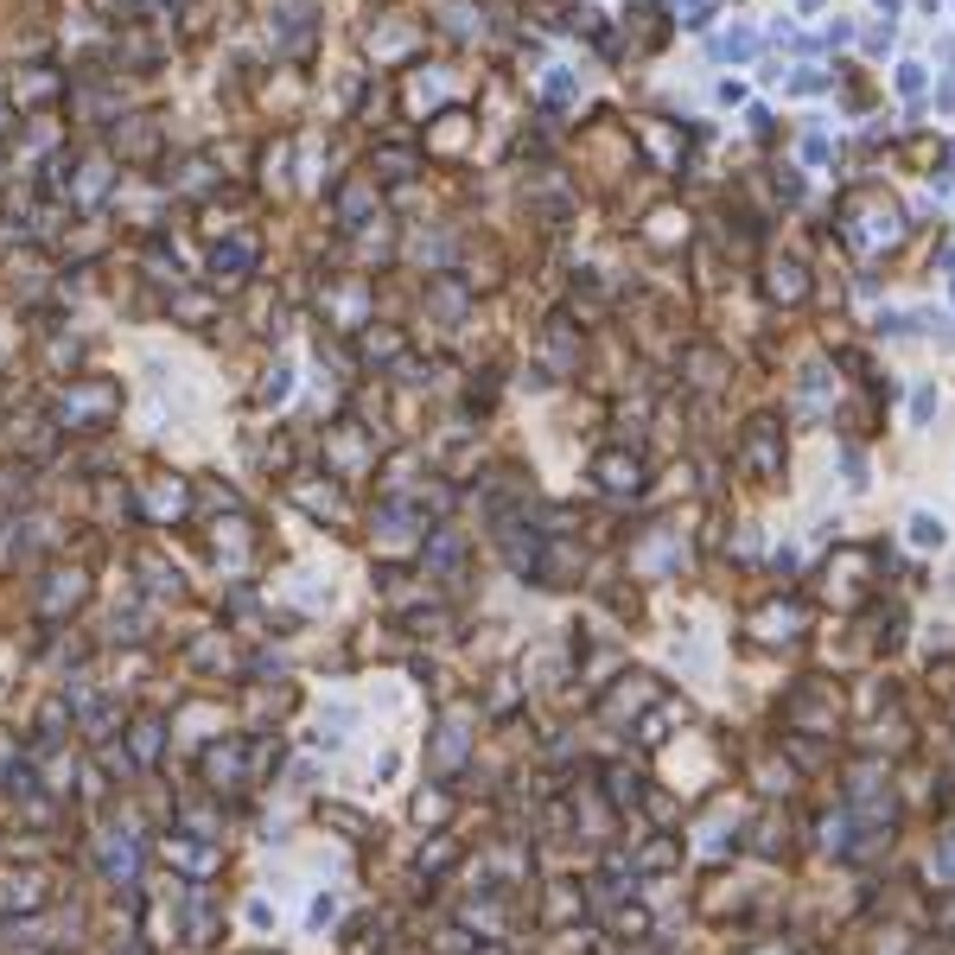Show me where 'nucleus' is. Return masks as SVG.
<instances>
[{"label":"nucleus","mask_w":955,"mask_h":955,"mask_svg":"<svg viewBox=\"0 0 955 955\" xmlns=\"http://www.w3.org/2000/svg\"><path fill=\"white\" fill-rule=\"evenodd\" d=\"M841 236L854 242V249H885V242H898V204L885 198V191H854L841 211Z\"/></svg>","instance_id":"1"},{"label":"nucleus","mask_w":955,"mask_h":955,"mask_svg":"<svg viewBox=\"0 0 955 955\" xmlns=\"http://www.w3.org/2000/svg\"><path fill=\"white\" fill-rule=\"evenodd\" d=\"M745 459H752L758 472H771V465H777V433H771V421H752V440H745Z\"/></svg>","instance_id":"2"},{"label":"nucleus","mask_w":955,"mask_h":955,"mask_svg":"<svg viewBox=\"0 0 955 955\" xmlns=\"http://www.w3.org/2000/svg\"><path fill=\"white\" fill-rule=\"evenodd\" d=\"M803 293H809L803 268H796V262H771V300H803Z\"/></svg>","instance_id":"3"},{"label":"nucleus","mask_w":955,"mask_h":955,"mask_svg":"<svg viewBox=\"0 0 955 955\" xmlns=\"http://www.w3.org/2000/svg\"><path fill=\"white\" fill-rule=\"evenodd\" d=\"M599 472H605V484H612V491H624V484H637V465H624V459H605Z\"/></svg>","instance_id":"4"},{"label":"nucleus","mask_w":955,"mask_h":955,"mask_svg":"<svg viewBox=\"0 0 955 955\" xmlns=\"http://www.w3.org/2000/svg\"><path fill=\"white\" fill-rule=\"evenodd\" d=\"M911 535H917V542H943V523H936V516H917Z\"/></svg>","instance_id":"5"},{"label":"nucleus","mask_w":955,"mask_h":955,"mask_svg":"<svg viewBox=\"0 0 955 955\" xmlns=\"http://www.w3.org/2000/svg\"><path fill=\"white\" fill-rule=\"evenodd\" d=\"M936 873H955V841L943 847V854H936Z\"/></svg>","instance_id":"6"}]
</instances>
